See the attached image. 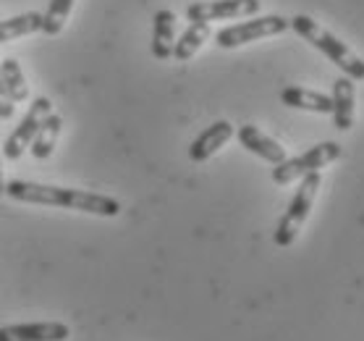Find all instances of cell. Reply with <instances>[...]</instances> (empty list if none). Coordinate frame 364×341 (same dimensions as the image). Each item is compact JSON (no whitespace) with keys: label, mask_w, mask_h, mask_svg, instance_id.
Returning <instances> with one entry per match:
<instances>
[{"label":"cell","mask_w":364,"mask_h":341,"mask_svg":"<svg viewBox=\"0 0 364 341\" xmlns=\"http://www.w3.org/2000/svg\"><path fill=\"white\" fill-rule=\"evenodd\" d=\"M6 194L16 202H32V205H50V208H68V210H84L92 216L113 218L121 213V202L105 194L82 189H63V187H50V184H34V182H14L6 184Z\"/></svg>","instance_id":"1"},{"label":"cell","mask_w":364,"mask_h":341,"mask_svg":"<svg viewBox=\"0 0 364 341\" xmlns=\"http://www.w3.org/2000/svg\"><path fill=\"white\" fill-rule=\"evenodd\" d=\"M289 21H291V29H294L301 40L309 42L312 48H317L323 56H328V58H331L333 63L343 71V76L354 79V82L364 79V61L359 58L351 48H348L346 42H341L336 34H331L328 29H323L315 19L304 16V14H299V16L289 19Z\"/></svg>","instance_id":"2"},{"label":"cell","mask_w":364,"mask_h":341,"mask_svg":"<svg viewBox=\"0 0 364 341\" xmlns=\"http://www.w3.org/2000/svg\"><path fill=\"white\" fill-rule=\"evenodd\" d=\"M320 182H323V179H320V171L301 176V184H299L296 194H294V200L289 202V210L283 213V218L278 221V229H275L273 239L278 247H291V244L296 241L301 226H304V221L309 218V210H312L315 194H317V189H320Z\"/></svg>","instance_id":"3"},{"label":"cell","mask_w":364,"mask_h":341,"mask_svg":"<svg viewBox=\"0 0 364 341\" xmlns=\"http://www.w3.org/2000/svg\"><path fill=\"white\" fill-rule=\"evenodd\" d=\"M341 155H343V147H341L338 142H320V145L309 147V150L296 155V158H286L283 163H278L273 168V182L286 187V184L296 182L301 176L315 174V171L325 168L328 163L338 160Z\"/></svg>","instance_id":"4"},{"label":"cell","mask_w":364,"mask_h":341,"mask_svg":"<svg viewBox=\"0 0 364 341\" xmlns=\"http://www.w3.org/2000/svg\"><path fill=\"white\" fill-rule=\"evenodd\" d=\"M286 29H291V21L283 16H255L241 24L225 26L215 34V40L220 48L231 51V48H241L247 42L262 40V37H273V34H283Z\"/></svg>","instance_id":"5"},{"label":"cell","mask_w":364,"mask_h":341,"mask_svg":"<svg viewBox=\"0 0 364 341\" xmlns=\"http://www.w3.org/2000/svg\"><path fill=\"white\" fill-rule=\"evenodd\" d=\"M53 113V103H50V98H37V100L29 105V113H26L24 118H21V124L11 132V137L6 140V145H3V155L9 160H18L21 155L26 152V147L32 145L34 134L40 132L42 121Z\"/></svg>","instance_id":"6"},{"label":"cell","mask_w":364,"mask_h":341,"mask_svg":"<svg viewBox=\"0 0 364 341\" xmlns=\"http://www.w3.org/2000/svg\"><path fill=\"white\" fill-rule=\"evenodd\" d=\"M259 0H202V3H191L186 9L189 21H223V19H241L259 14Z\"/></svg>","instance_id":"7"},{"label":"cell","mask_w":364,"mask_h":341,"mask_svg":"<svg viewBox=\"0 0 364 341\" xmlns=\"http://www.w3.org/2000/svg\"><path fill=\"white\" fill-rule=\"evenodd\" d=\"M71 336L68 325L45 320V323H18L0 328V341H66Z\"/></svg>","instance_id":"8"},{"label":"cell","mask_w":364,"mask_h":341,"mask_svg":"<svg viewBox=\"0 0 364 341\" xmlns=\"http://www.w3.org/2000/svg\"><path fill=\"white\" fill-rule=\"evenodd\" d=\"M239 142H241V147H247L252 155L267 160V163H273V166H278V163L286 160V147H281V142H275L273 137H267L265 132H259V129L252 124L239 129Z\"/></svg>","instance_id":"9"},{"label":"cell","mask_w":364,"mask_h":341,"mask_svg":"<svg viewBox=\"0 0 364 341\" xmlns=\"http://www.w3.org/2000/svg\"><path fill=\"white\" fill-rule=\"evenodd\" d=\"M231 137H233V126L228 124V121H215V124L207 126L205 132L191 142L189 158L194 160V163H205V160L213 158V155H215V152L220 150Z\"/></svg>","instance_id":"10"},{"label":"cell","mask_w":364,"mask_h":341,"mask_svg":"<svg viewBox=\"0 0 364 341\" xmlns=\"http://www.w3.org/2000/svg\"><path fill=\"white\" fill-rule=\"evenodd\" d=\"M331 100H333V121H336V129L348 132L351 124H354V100H356L354 79L338 76V79L333 82Z\"/></svg>","instance_id":"11"},{"label":"cell","mask_w":364,"mask_h":341,"mask_svg":"<svg viewBox=\"0 0 364 341\" xmlns=\"http://www.w3.org/2000/svg\"><path fill=\"white\" fill-rule=\"evenodd\" d=\"M173 45H176V14L163 9L155 14V24H152V56L158 61L173 58Z\"/></svg>","instance_id":"12"},{"label":"cell","mask_w":364,"mask_h":341,"mask_svg":"<svg viewBox=\"0 0 364 341\" xmlns=\"http://www.w3.org/2000/svg\"><path fill=\"white\" fill-rule=\"evenodd\" d=\"M281 103L296 110H312V113H333V100L323 92L304 90V87H286L281 92Z\"/></svg>","instance_id":"13"},{"label":"cell","mask_w":364,"mask_h":341,"mask_svg":"<svg viewBox=\"0 0 364 341\" xmlns=\"http://www.w3.org/2000/svg\"><path fill=\"white\" fill-rule=\"evenodd\" d=\"M60 129H63V118L58 116V113H50L45 121H42L40 132L34 134L32 140V155L37 160H48L50 155H53V150H55V142H58L60 137Z\"/></svg>","instance_id":"14"},{"label":"cell","mask_w":364,"mask_h":341,"mask_svg":"<svg viewBox=\"0 0 364 341\" xmlns=\"http://www.w3.org/2000/svg\"><path fill=\"white\" fill-rule=\"evenodd\" d=\"M207 37H210V24H205V21H191L186 26V32L181 34V40L173 45V58L181 61V63L194 58L199 48L207 42Z\"/></svg>","instance_id":"15"},{"label":"cell","mask_w":364,"mask_h":341,"mask_svg":"<svg viewBox=\"0 0 364 341\" xmlns=\"http://www.w3.org/2000/svg\"><path fill=\"white\" fill-rule=\"evenodd\" d=\"M34 32H42V14L29 11V14H21V16L0 19V45Z\"/></svg>","instance_id":"16"},{"label":"cell","mask_w":364,"mask_h":341,"mask_svg":"<svg viewBox=\"0 0 364 341\" xmlns=\"http://www.w3.org/2000/svg\"><path fill=\"white\" fill-rule=\"evenodd\" d=\"M0 79H3L14 103H24L29 98V87H26V79L21 74V66L14 58H6L0 63Z\"/></svg>","instance_id":"17"},{"label":"cell","mask_w":364,"mask_h":341,"mask_svg":"<svg viewBox=\"0 0 364 341\" xmlns=\"http://www.w3.org/2000/svg\"><path fill=\"white\" fill-rule=\"evenodd\" d=\"M71 9H74V0H50L48 14L42 16V32L48 37H55V34L63 32Z\"/></svg>","instance_id":"18"},{"label":"cell","mask_w":364,"mask_h":341,"mask_svg":"<svg viewBox=\"0 0 364 341\" xmlns=\"http://www.w3.org/2000/svg\"><path fill=\"white\" fill-rule=\"evenodd\" d=\"M14 113H16V105H14L9 90H6V84L0 79V118H14Z\"/></svg>","instance_id":"19"},{"label":"cell","mask_w":364,"mask_h":341,"mask_svg":"<svg viewBox=\"0 0 364 341\" xmlns=\"http://www.w3.org/2000/svg\"><path fill=\"white\" fill-rule=\"evenodd\" d=\"M6 194V182H3V168H0V197Z\"/></svg>","instance_id":"20"}]
</instances>
